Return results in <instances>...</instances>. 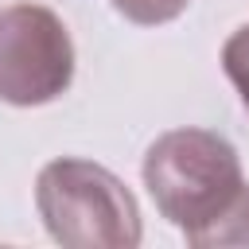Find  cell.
<instances>
[{"mask_svg":"<svg viewBox=\"0 0 249 249\" xmlns=\"http://www.w3.org/2000/svg\"><path fill=\"white\" fill-rule=\"evenodd\" d=\"M144 187L156 210L191 241L245 187L241 156L210 128H171L144 152Z\"/></svg>","mask_w":249,"mask_h":249,"instance_id":"cell-1","label":"cell"},{"mask_svg":"<svg viewBox=\"0 0 249 249\" xmlns=\"http://www.w3.org/2000/svg\"><path fill=\"white\" fill-rule=\"evenodd\" d=\"M35 206L66 249H136L144 237L132 191L93 160H51L35 179Z\"/></svg>","mask_w":249,"mask_h":249,"instance_id":"cell-2","label":"cell"},{"mask_svg":"<svg viewBox=\"0 0 249 249\" xmlns=\"http://www.w3.org/2000/svg\"><path fill=\"white\" fill-rule=\"evenodd\" d=\"M74 82L66 23L43 4L0 8V101L31 109L62 97Z\"/></svg>","mask_w":249,"mask_h":249,"instance_id":"cell-3","label":"cell"},{"mask_svg":"<svg viewBox=\"0 0 249 249\" xmlns=\"http://www.w3.org/2000/svg\"><path fill=\"white\" fill-rule=\"evenodd\" d=\"M191 245L198 249H214V245H249V183L237 191V198L202 230L191 237Z\"/></svg>","mask_w":249,"mask_h":249,"instance_id":"cell-4","label":"cell"},{"mask_svg":"<svg viewBox=\"0 0 249 249\" xmlns=\"http://www.w3.org/2000/svg\"><path fill=\"white\" fill-rule=\"evenodd\" d=\"M187 4H191V0H113V8H117L124 19L140 23V27L171 23V19H179V16L187 12Z\"/></svg>","mask_w":249,"mask_h":249,"instance_id":"cell-5","label":"cell"},{"mask_svg":"<svg viewBox=\"0 0 249 249\" xmlns=\"http://www.w3.org/2000/svg\"><path fill=\"white\" fill-rule=\"evenodd\" d=\"M222 66H226L230 82L237 86V93H241V101H245V109H249V23L237 27V31L222 43Z\"/></svg>","mask_w":249,"mask_h":249,"instance_id":"cell-6","label":"cell"}]
</instances>
